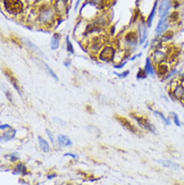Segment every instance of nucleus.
I'll use <instances>...</instances> for the list:
<instances>
[{
  "mask_svg": "<svg viewBox=\"0 0 184 185\" xmlns=\"http://www.w3.org/2000/svg\"><path fill=\"white\" fill-rule=\"evenodd\" d=\"M37 140H38V144H39L40 149L43 151V152H50V144L47 143V141L45 139H43L41 136H38Z\"/></svg>",
  "mask_w": 184,
  "mask_h": 185,
  "instance_id": "obj_19",
  "label": "nucleus"
},
{
  "mask_svg": "<svg viewBox=\"0 0 184 185\" xmlns=\"http://www.w3.org/2000/svg\"><path fill=\"white\" fill-rule=\"evenodd\" d=\"M158 163L162 164L163 166H165V167H169V168H173V169H178L179 166L175 163L171 162V161L169 160H157Z\"/></svg>",
  "mask_w": 184,
  "mask_h": 185,
  "instance_id": "obj_21",
  "label": "nucleus"
},
{
  "mask_svg": "<svg viewBox=\"0 0 184 185\" xmlns=\"http://www.w3.org/2000/svg\"><path fill=\"white\" fill-rule=\"evenodd\" d=\"M64 64H65V66H70V65H71V61H70V59H69V61H65Z\"/></svg>",
  "mask_w": 184,
  "mask_h": 185,
  "instance_id": "obj_36",
  "label": "nucleus"
},
{
  "mask_svg": "<svg viewBox=\"0 0 184 185\" xmlns=\"http://www.w3.org/2000/svg\"><path fill=\"white\" fill-rule=\"evenodd\" d=\"M128 63V60H126V61H122V63H120L119 64H115L114 65V68L115 69H123L124 66L126 65V64Z\"/></svg>",
  "mask_w": 184,
  "mask_h": 185,
  "instance_id": "obj_29",
  "label": "nucleus"
},
{
  "mask_svg": "<svg viewBox=\"0 0 184 185\" xmlns=\"http://www.w3.org/2000/svg\"><path fill=\"white\" fill-rule=\"evenodd\" d=\"M22 41H23V44H24V45H25L28 49H29L31 53H33V54H35L36 55H39V56H41V58H45V54L42 53L41 51V49H39V47H37L35 44H33L32 42L29 40V39H22Z\"/></svg>",
  "mask_w": 184,
  "mask_h": 185,
  "instance_id": "obj_8",
  "label": "nucleus"
},
{
  "mask_svg": "<svg viewBox=\"0 0 184 185\" xmlns=\"http://www.w3.org/2000/svg\"><path fill=\"white\" fill-rule=\"evenodd\" d=\"M144 70L145 73L147 74V75H151V77H154L156 75V69H154V66L152 64V59L150 58L146 59V61H145V66H144Z\"/></svg>",
  "mask_w": 184,
  "mask_h": 185,
  "instance_id": "obj_13",
  "label": "nucleus"
},
{
  "mask_svg": "<svg viewBox=\"0 0 184 185\" xmlns=\"http://www.w3.org/2000/svg\"><path fill=\"white\" fill-rule=\"evenodd\" d=\"M57 143H59L60 147H71L72 145V142L70 137L62 134L57 136Z\"/></svg>",
  "mask_w": 184,
  "mask_h": 185,
  "instance_id": "obj_15",
  "label": "nucleus"
},
{
  "mask_svg": "<svg viewBox=\"0 0 184 185\" xmlns=\"http://www.w3.org/2000/svg\"><path fill=\"white\" fill-rule=\"evenodd\" d=\"M116 56V49L113 46H106L101 50L99 54V59L103 63H111L115 60Z\"/></svg>",
  "mask_w": 184,
  "mask_h": 185,
  "instance_id": "obj_3",
  "label": "nucleus"
},
{
  "mask_svg": "<svg viewBox=\"0 0 184 185\" xmlns=\"http://www.w3.org/2000/svg\"><path fill=\"white\" fill-rule=\"evenodd\" d=\"M150 110H151L153 113H154V115H156V116H158L159 118H160V119L165 123V124L167 125V126H169L171 124V122H170V120L168 119V118H166L165 116L163 115V114L161 113V112H159V111H157V110H153V109H150Z\"/></svg>",
  "mask_w": 184,
  "mask_h": 185,
  "instance_id": "obj_22",
  "label": "nucleus"
},
{
  "mask_svg": "<svg viewBox=\"0 0 184 185\" xmlns=\"http://www.w3.org/2000/svg\"><path fill=\"white\" fill-rule=\"evenodd\" d=\"M12 174L13 175H26L27 174V168L26 166L22 164V163H18L15 165V167L12 170Z\"/></svg>",
  "mask_w": 184,
  "mask_h": 185,
  "instance_id": "obj_17",
  "label": "nucleus"
},
{
  "mask_svg": "<svg viewBox=\"0 0 184 185\" xmlns=\"http://www.w3.org/2000/svg\"><path fill=\"white\" fill-rule=\"evenodd\" d=\"M15 134H16V130L14 129H9L8 131H5L3 132V134L1 135V141L2 142H8L12 140L14 137H15Z\"/></svg>",
  "mask_w": 184,
  "mask_h": 185,
  "instance_id": "obj_18",
  "label": "nucleus"
},
{
  "mask_svg": "<svg viewBox=\"0 0 184 185\" xmlns=\"http://www.w3.org/2000/svg\"><path fill=\"white\" fill-rule=\"evenodd\" d=\"M124 41H125V45L129 47V49H135V47L137 46L138 44V39H137V34L136 32H129L128 34H126L125 39H124Z\"/></svg>",
  "mask_w": 184,
  "mask_h": 185,
  "instance_id": "obj_5",
  "label": "nucleus"
},
{
  "mask_svg": "<svg viewBox=\"0 0 184 185\" xmlns=\"http://www.w3.org/2000/svg\"><path fill=\"white\" fill-rule=\"evenodd\" d=\"M157 4H158V0H156L154 3V5L152 7V10L150 12V15L148 16V19H147V27H150L152 25V21L155 17V14H156V8H157Z\"/></svg>",
  "mask_w": 184,
  "mask_h": 185,
  "instance_id": "obj_20",
  "label": "nucleus"
},
{
  "mask_svg": "<svg viewBox=\"0 0 184 185\" xmlns=\"http://www.w3.org/2000/svg\"><path fill=\"white\" fill-rule=\"evenodd\" d=\"M142 55V54L140 53V54H135V55H133V56H131V58L129 59V60H131V61H134L136 59H138V58H140V56Z\"/></svg>",
  "mask_w": 184,
  "mask_h": 185,
  "instance_id": "obj_32",
  "label": "nucleus"
},
{
  "mask_svg": "<svg viewBox=\"0 0 184 185\" xmlns=\"http://www.w3.org/2000/svg\"><path fill=\"white\" fill-rule=\"evenodd\" d=\"M166 53H164V51L162 50H159V49H156L154 51V53L152 54L151 55V59L153 63H155L156 64H159L163 63V61H166Z\"/></svg>",
  "mask_w": 184,
  "mask_h": 185,
  "instance_id": "obj_10",
  "label": "nucleus"
},
{
  "mask_svg": "<svg viewBox=\"0 0 184 185\" xmlns=\"http://www.w3.org/2000/svg\"><path fill=\"white\" fill-rule=\"evenodd\" d=\"M172 68H170L169 64H167L166 61H163V63L157 64V69H156V75H158L159 77H166L167 74L170 72V69Z\"/></svg>",
  "mask_w": 184,
  "mask_h": 185,
  "instance_id": "obj_11",
  "label": "nucleus"
},
{
  "mask_svg": "<svg viewBox=\"0 0 184 185\" xmlns=\"http://www.w3.org/2000/svg\"><path fill=\"white\" fill-rule=\"evenodd\" d=\"M66 50H67V53L71 54H75V49H74V46H72L71 42L70 40V36L69 35L66 36Z\"/></svg>",
  "mask_w": 184,
  "mask_h": 185,
  "instance_id": "obj_24",
  "label": "nucleus"
},
{
  "mask_svg": "<svg viewBox=\"0 0 184 185\" xmlns=\"http://www.w3.org/2000/svg\"><path fill=\"white\" fill-rule=\"evenodd\" d=\"M5 75H7V79L9 80H10V82H11V84H12V86H13V88L14 89H15L16 90V91L19 93V94H20L21 95V91H20V88H19V86H18V84H17V80H15V79H14L13 77H12V75H8L6 72H5Z\"/></svg>",
  "mask_w": 184,
  "mask_h": 185,
  "instance_id": "obj_23",
  "label": "nucleus"
},
{
  "mask_svg": "<svg viewBox=\"0 0 184 185\" xmlns=\"http://www.w3.org/2000/svg\"><path fill=\"white\" fill-rule=\"evenodd\" d=\"M171 0H161L160 4H159L158 12L160 14V16H164L166 14H169V10L171 9Z\"/></svg>",
  "mask_w": 184,
  "mask_h": 185,
  "instance_id": "obj_9",
  "label": "nucleus"
},
{
  "mask_svg": "<svg viewBox=\"0 0 184 185\" xmlns=\"http://www.w3.org/2000/svg\"><path fill=\"white\" fill-rule=\"evenodd\" d=\"M34 63H35L38 66H40V68H42V69H45V72H46V74H47L48 75H50V77H51L52 79H55V80H59V78H57L56 74L50 68V65H48V64L45 63V61H43V60H41V59H34Z\"/></svg>",
  "mask_w": 184,
  "mask_h": 185,
  "instance_id": "obj_7",
  "label": "nucleus"
},
{
  "mask_svg": "<svg viewBox=\"0 0 184 185\" xmlns=\"http://www.w3.org/2000/svg\"><path fill=\"white\" fill-rule=\"evenodd\" d=\"M80 2H81V0H77L76 1V5H75V11H76V9H77V7H79V5H80Z\"/></svg>",
  "mask_w": 184,
  "mask_h": 185,
  "instance_id": "obj_35",
  "label": "nucleus"
},
{
  "mask_svg": "<svg viewBox=\"0 0 184 185\" xmlns=\"http://www.w3.org/2000/svg\"><path fill=\"white\" fill-rule=\"evenodd\" d=\"M55 10L50 5H45L40 8L38 12V20L43 24H47L51 21H54Z\"/></svg>",
  "mask_w": 184,
  "mask_h": 185,
  "instance_id": "obj_1",
  "label": "nucleus"
},
{
  "mask_svg": "<svg viewBox=\"0 0 184 185\" xmlns=\"http://www.w3.org/2000/svg\"><path fill=\"white\" fill-rule=\"evenodd\" d=\"M55 121H56V122H59V123H61L62 125H66V122H64V121H61L60 119H57V118H55Z\"/></svg>",
  "mask_w": 184,
  "mask_h": 185,
  "instance_id": "obj_34",
  "label": "nucleus"
},
{
  "mask_svg": "<svg viewBox=\"0 0 184 185\" xmlns=\"http://www.w3.org/2000/svg\"><path fill=\"white\" fill-rule=\"evenodd\" d=\"M117 120H118V122L120 123V124L125 128L126 130H128V131L132 132V133H137L136 128L131 124V123L127 119H125V118H122V117H117Z\"/></svg>",
  "mask_w": 184,
  "mask_h": 185,
  "instance_id": "obj_14",
  "label": "nucleus"
},
{
  "mask_svg": "<svg viewBox=\"0 0 184 185\" xmlns=\"http://www.w3.org/2000/svg\"><path fill=\"white\" fill-rule=\"evenodd\" d=\"M133 118L136 120V122L138 123V125L141 127L142 129L151 132V133H153V134H156V133H157V130H156V128H155V126L147 119L146 117L137 116V115H134V114H133Z\"/></svg>",
  "mask_w": 184,
  "mask_h": 185,
  "instance_id": "obj_4",
  "label": "nucleus"
},
{
  "mask_svg": "<svg viewBox=\"0 0 184 185\" xmlns=\"http://www.w3.org/2000/svg\"><path fill=\"white\" fill-rule=\"evenodd\" d=\"M46 134L48 136V138H50V140L51 141V143L54 144L55 143V138H54V135H52V133L50 130H46Z\"/></svg>",
  "mask_w": 184,
  "mask_h": 185,
  "instance_id": "obj_30",
  "label": "nucleus"
},
{
  "mask_svg": "<svg viewBox=\"0 0 184 185\" xmlns=\"http://www.w3.org/2000/svg\"><path fill=\"white\" fill-rule=\"evenodd\" d=\"M3 5L5 10L12 15L20 13L23 9L22 2L20 0H3Z\"/></svg>",
  "mask_w": 184,
  "mask_h": 185,
  "instance_id": "obj_2",
  "label": "nucleus"
},
{
  "mask_svg": "<svg viewBox=\"0 0 184 185\" xmlns=\"http://www.w3.org/2000/svg\"><path fill=\"white\" fill-rule=\"evenodd\" d=\"M60 33H54L50 39V49L51 50H56L60 47Z\"/></svg>",
  "mask_w": 184,
  "mask_h": 185,
  "instance_id": "obj_16",
  "label": "nucleus"
},
{
  "mask_svg": "<svg viewBox=\"0 0 184 185\" xmlns=\"http://www.w3.org/2000/svg\"><path fill=\"white\" fill-rule=\"evenodd\" d=\"M171 115L173 116V117H172V119H173L174 124H175L177 127H180V126H181V122H180V120H179V117H178L177 114H176V113H174V112H172V113H171Z\"/></svg>",
  "mask_w": 184,
  "mask_h": 185,
  "instance_id": "obj_25",
  "label": "nucleus"
},
{
  "mask_svg": "<svg viewBox=\"0 0 184 185\" xmlns=\"http://www.w3.org/2000/svg\"><path fill=\"white\" fill-rule=\"evenodd\" d=\"M5 157L8 158V159H10L11 162H15V161L19 160V157H18V155H17L16 153H12V154H10V155H6Z\"/></svg>",
  "mask_w": 184,
  "mask_h": 185,
  "instance_id": "obj_26",
  "label": "nucleus"
},
{
  "mask_svg": "<svg viewBox=\"0 0 184 185\" xmlns=\"http://www.w3.org/2000/svg\"><path fill=\"white\" fill-rule=\"evenodd\" d=\"M116 75H118V77L119 78H121V79H123V78H126V77H128V75H129V74H130V72H129V70H125V72L124 73H121V74H118V73H114Z\"/></svg>",
  "mask_w": 184,
  "mask_h": 185,
  "instance_id": "obj_28",
  "label": "nucleus"
},
{
  "mask_svg": "<svg viewBox=\"0 0 184 185\" xmlns=\"http://www.w3.org/2000/svg\"><path fill=\"white\" fill-rule=\"evenodd\" d=\"M56 176V174H52V175H48L47 176V179H51V178H55Z\"/></svg>",
  "mask_w": 184,
  "mask_h": 185,
  "instance_id": "obj_37",
  "label": "nucleus"
},
{
  "mask_svg": "<svg viewBox=\"0 0 184 185\" xmlns=\"http://www.w3.org/2000/svg\"><path fill=\"white\" fill-rule=\"evenodd\" d=\"M168 16H169V14H166V15H164V16H162L160 18V20H159L158 24H157L156 30H155V32H156L157 35H160V34H162V33H164L167 30V28L169 26V24H168Z\"/></svg>",
  "mask_w": 184,
  "mask_h": 185,
  "instance_id": "obj_6",
  "label": "nucleus"
},
{
  "mask_svg": "<svg viewBox=\"0 0 184 185\" xmlns=\"http://www.w3.org/2000/svg\"><path fill=\"white\" fill-rule=\"evenodd\" d=\"M147 39V25L144 22L139 24V44H143Z\"/></svg>",
  "mask_w": 184,
  "mask_h": 185,
  "instance_id": "obj_12",
  "label": "nucleus"
},
{
  "mask_svg": "<svg viewBox=\"0 0 184 185\" xmlns=\"http://www.w3.org/2000/svg\"><path fill=\"white\" fill-rule=\"evenodd\" d=\"M11 126L8 125V124H2L1 126H0V129H1V131H5V130H9L11 129Z\"/></svg>",
  "mask_w": 184,
  "mask_h": 185,
  "instance_id": "obj_31",
  "label": "nucleus"
},
{
  "mask_svg": "<svg viewBox=\"0 0 184 185\" xmlns=\"http://www.w3.org/2000/svg\"><path fill=\"white\" fill-rule=\"evenodd\" d=\"M147 77V74L145 73V70H144V69H140L139 72H138V74H137V79L139 80V79H145Z\"/></svg>",
  "mask_w": 184,
  "mask_h": 185,
  "instance_id": "obj_27",
  "label": "nucleus"
},
{
  "mask_svg": "<svg viewBox=\"0 0 184 185\" xmlns=\"http://www.w3.org/2000/svg\"><path fill=\"white\" fill-rule=\"evenodd\" d=\"M67 156H70V157L74 158V159L77 158V155H75V154H72V153H66V154H64V157H67Z\"/></svg>",
  "mask_w": 184,
  "mask_h": 185,
  "instance_id": "obj_33",
  "label": "nucleus"
}]
</instances>
